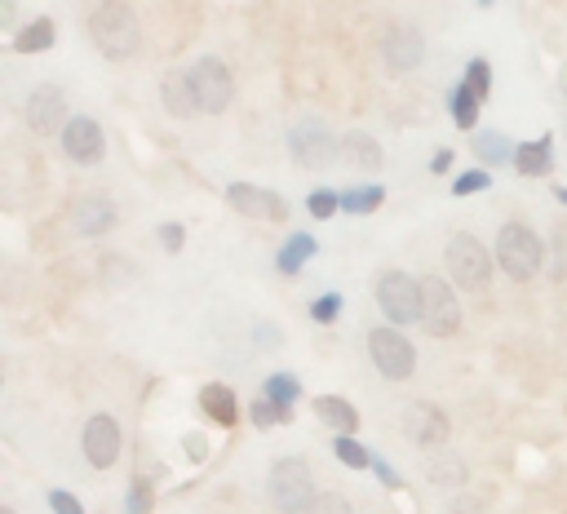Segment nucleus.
Here are the masks:
<instances>
[{"instance_id":"f257e3e1","label":"nucleus","mask_w":567,"mask_h":514,"mask_svg":"<svg viewBox=\"0 0 567 514\" xmlns=\"http://www.w3.org/2000/svg\"><path fill=\"white\" fill-rule=\"evenodd\" d=\"M89 40L98 45L102 58L125 63V58H133L138 54V45H142L138 14H133L125 0H102L94 14H89Z\"/></svg>"},{"instance_id":"f03ea898","label":"nucleus","mask_w":567,"mask_h":514,"mask_svg":"<svg viewBox=\"0 0 567 514\" xmlns=\"http://www.w3.org/2000/svg\"><path fill=\"white\" fill-rule=\"evenodd\" d=\"M266 497L280 514H306L315 506V475L302 457H280L266 475Z\"/></svg>"},{"instance_id":"7ed1b4c3","label":"nucleus","mask_w":567,"mask_h":514,"mask_svg":"<svg viewBox=\"0 0 567 514\" xmlns=\"http://www.w3.org/2000/svg\"><path fill=\"white\" fill-rule=\"evenodd\" d=\"M497 262H501V271L510 275V280L528 284L532 275L541 271V262H545L541 235H536L532 226H523V222H505L501 235H497Z\"/></svg>"},{"instance_id":"20e7f679","label":"nucleus","mask_w":567,"mask_h":514,"mask_svg":"<svg viewBox=\"0 0 567 514\" xmlns=\"http://www.w3.org/2000/svg\"><path fill=\"white\" fill-rule=\"evenodd\" d=\"M288 151H293V160H297V169H333L337 156H342V142L333 138V129L324 125V120H315V116H306V120H297L293 133H288Z\"/></svg>"},{"instance_id":"39448f33","label":"nucleus","mask_w":567,"mask_h":514,"mask_svg":"<svg viewBox=\"0 0 567 514\" xmlns=\"http://www.w3.org/2000/svg\"><path fill=\"white\" fill-rule=\"evenodd\" d=\"M443 257H448L452 284H461V289H470V293L488 289V280H492V253L483 249L474 235H466V231L452 235L448 249H443Z\"/></svg>"},{"instance_id":"423d86ee","label":"nucleus","mask_w":567,"mask_h":514,"mask_svg":"<svg viewBox=\"0 0 567 514\" xmlns=\"http://www.w3.org/2000/svg\"><path fill=\"white\" fill-rule=\"evenodd\" d=\"M421 324H426L430 337L461 333V302H457V293H452V284L439 280V275H426V280H421Z\"/></svg>"},{"instance_id":"0eeeda50","label":"nucleus","mask_w":567,"mask_h":514,"mask_svg":"<svg viewBox=\"0 0 567 514\" xmlns=\"http://www.w3.org/2000/svg\"><path fill=\"white\" fill-rule=\"evenodd\" d=\"M377 306L390 324L421 320V280H412L408 271H381L377 275Z\"/></svg>"},{"instance_id":"6e6552de","label":"nucleus","mask_w":567,"mask_h":514,"mask_svg":"<svg viewBox=\"0 0 567 514\" xmlns=\"http://www.w3.org/2000/svg\"><path fill=\"white\" fill-rule=\"evenodd\" d=\"M368 355H373L377 373L386 377V382H408L412 368H417V351H412V342L390 324L368 333Z\"/></svg>"},{"instance_id":"1a4fd4ad","label":"nucleus","mask_w":567,"mask_h":514,"mask_svg":"<svg viewBox=\"0 0 567 514\" xmlns=\"http://www.w3.org/2000/svg\"><path fill=\"white\" fill-rule=\"evenodd\" d=\"M191 85H195V98H200V111H209V116L226 111L231 107V98H235L231 67H226L222 58H213V54L191 67Z\"/></svg>"},{"instance_id":"9d476101","label":"nucleus","mask_w":567,"mask_h":514,"mask_svg":"<svg viewBox=\"0 0 567 514\" xmlns=\"http://www.w3.org/2000/svg\"><path fill=\"white\" fill-rule=\"evenodd\" d=\"M226 200H231V209L244 213L249 222H288L284 195L253 187V182H231V187H226Z\"/></svg>"},{"instance_id":"9b49d317","label":"nucleus","mask_w":567,"mask_h":514,"mask_svg":"<svg viewBox=\"0 0 567 514\" xmlns=\"http://www.w3.org/2000/svg\"><path fill=\"white\" fill-rule=\"evenodd\" d=\"M404 435H408V444H417V448H443L452 439V421L439 413L435 404H408V413H404Z\"/></svg>"},{"instance_id":"f8f14e48","label":"nucleus","mask_w":567,"mask_h":514,"mask_svg":"<svg viewBox=\"0 0 567 514\" xmlns=\"http://www.w3.org/2000/svg\"><path fill=\"white\" fill-rule=\"evenodd\" d=\"M63 151L71 164H98L107 142H102V129L94 116H71L67 129H63Z\"/></svg>"},{"instance_id":"ddd939ff","label":"nucleus","mask_w":567,"mask_h":514,"mask_svg":"<svg viewBox=\"0 0 567 514\" xmlns=\"http://www.w3.org/2000/svg\"><path fill=\"white\" fill-rule=\"evenodd\" d=\"M85 457H89V466H98V470L116 466V457H120V421L116 417L98 413L85 421Z\"/></svg>"},{"instance_id":"4468645a","label":"nucleus","mask_w":567,"mask_h":514,"mask_svg":"<svg viewBox=\"0 0 567 514\" xmlns=\"http://www.w3.org/2000/svg\"><path fill=\"white\" fill-rule=\"evenodd\" d=\"M67 116V98L58 85H40L32 98H27V129L32 133H54V129H67L63 125Z\"/></svg>"},{"instance_id":"2eb2a0df","label":"nucleus","mask_w":567,"mask_h":514,"mask_svg":"<svg viewBox=\"0 0 567 514\" xmlns=\"http://www.w3.org/2000/svg\"><path fill=\"white\" fill-rule=\"evenodd\" d=\"M421 58H426V36L417 32V27L399 23L386 32V63L395 71H417Z\"/></svg>"},{"instance_id":"dca6fc26","label":"nucleus","mask_w":567,"mask_h":514,"mask_svg":"<svg viewBox=\"0 0 567 514\" xmlns=\"http://www.w3.org/2000/svg\"><path fill=\"white\" fill-rule=\"evenodd\" d=\"M160 98H164V111L178 120H191L200 111V98H195V85H191V71H169L160 80Z\"/></svg>"},{"instance_id":"f3484780","label":"nucleus","mask_w":567,"mask_h":514,"mask_svg":"<svg viewBox=\"0 0 567 514\" xmlns=\"http://www.w3.org/2000/svg\"><path fill=\"white\" fill-rule=\"evenodd\" d=\"M116 226V204L102 200V195H89L71 209V231L76 235H107Z\"/></svg>"},{"instance_id":"a211bd4d","label":"nucleus","mask_w":567,"mask_h":514,"mask_svg":"<svg viewBox=\"0 0 567 514\" xmlns=\"http://www.w3.org/2000/svg\"><path fill=\"white\" fill-rule=\"evenodd\" d=\"M315 417L324 421V426H333L337 435H355V430H359L355 404H346L342 395H319V399H315Z\"/></svg>"},{"instance_id":"6ab92c4d","label":"nucleus","mask_w":567,"mask_h":514,"mask_svg":"<svg viewBox=\"0 0 567 514\" xmlns=\"http://www.w3.org/2000/svg\"><path fill=\"white\" fill-rule=\"evenodd\" d=\"M342 151H346L350 164H359V169H381V164H386V156H381V147H377V138H368V133H359V129H350L346 138H342Z\"/></svg>"},{"instance_id":"aec40b11","label":"nucleus","mask_w":567,"mask_h":514,"mask_svg":"<svg viewBox=\"0 0 567 514\" xmlns=\"http://www.w3.org/2000/svg\"><path fill=\"white\" fill-rule=\"evenodd\" d=\"M200 404H204V413L218 421V426H235V417H240V408H235V395H231L226 386H204Z\"/></svg>"},{"instance_id":"412c9836","label":"nucleus","mask_w":567,"mask_h":514,"mask_svg":"<svg viewBox=\"0 0 567 514\" xmlns=\"http://www.w3.org/2000/svg\"><path fill=\"white\" fill-rule=\"evenodd\" d=\"M14 49L18 54H45V49H54V23H49V18H36L32 27H23V32L14 36Z\"/></svg>"},{"instance_id":"4be33fe9","label":"nucleus","mask_w":567,"mask_h":514,"mask_svg":"<svg viewBox=\"0 0 567 514\" xmlns=\"http://www.w3.org/2000/svg\"><path fill=\"white\" fill-rule=\"evenodd\" d=\"M514 164H519L523 178H541V173H550V138L519 147V151H514Z\"/></svg>"},{"instance_id":"5701e85b","label":"nucleus","mask_w":567,"mask_h":514,"mask_svg":"<svg viewBox=\"0 0 567 514\" xmlns=\"http://www.w3.org/2000/svg\"><path fill=\"white\" fill-rule=\"evenodd\" d=\"M514 151L519 147H510V138H501V133H474V156L479 160L505 164V160H514Z\"/></svg>"},{"instance_id":"b1692460","label":"nucleus","mask_w":567,"mask_h":514,"mask_svg":"<svg viewBox=\"0 0 567 514\" xmlns=\"http://www.w3.org/2000/svg\"><path fill=\"white\" fill-rule=\"evenodd\" d=\"M426 479L430 483H443V488H452V483H466V461H461V457H435L426 466Z\"/></svg>"},{"instance_id":"393cba45","label":"nucleus","mask_w":567,"mask_h":514,"mask_svg":"<svg viewBox=\"0 0 567 514\" xmlns=\"http://www.w3.org/2000/svg\"><path fill=\"white\" fill-rule=\"evenodd\" d=\"M306 257H315V240H311V235H293V240H288V249L280 253V271H284V275L302 271Z\"/></svg>"},{"instance_id":"a878e982","label":"nucleus","mask_w":567,"mask_h":514,"mask_svg":"<svg viewBox=\"0 0 567 514\" xmlns=\"http://www.w3.org/2000/svg\"><path fill=\"white\" fill-rule=\"evenodd\" d=\"M452 120H457L461 129H474V120H479V94H474L470 85H461L457 94H452Z\"/></svg>"},{"instance_id":"bb28decb","label":"nucleus","mask_w":567,"mask_h":514,"mask_svg":"<svg viewBox=\"0 0 567 514\" xmlns=\"http://www.w3.org/2000/svg\"><path fill=\"white\" fill-rule=\"evenodd\" d=\"M266 399H275V404H284V408H293V399L302 395V382L297 377H288V373H275V377H266Z\"/></svg>"},{"instance_id":"cd10ccee","label":"nucleus","mask_w":567,"mask_h":514,"mask_svg":"<svg viewBox=\"0 0 567 514\" xmlns=\"http://www.w3.org/2000/svg\"><path fill=\"white\" fill-rule=\"evenodd\" d=\"M381 200H386V187H359V191L342 195V209L346 213H373Z\"/></svg>"},{"instance_id":"c85d7f7f","label":"nucleus","mask_w":567,"mask_h":514,"mask_svg":"<svg viewBox=\"0 0 567 514\" xmlns=\"http://www.w3.org/2000/svg\"><path fill=\"white\" fill-rule=\"evenodd\" d=\"M333 452H337V457H342V461H346V466H350V470H364V466H373V457H368V452H364V448H359V444H355V439H350V435H337V444H333Z\"/></svg>"},{"instance_id":"c756f323","label":"nucleus","mask_w":567,"mask_h":514,"mask_svg":"<svg viewBox=\"0 0 567 514\" xmlns=\"http://www.w3.org/2000/svg\"><path fill=\"white\" fill-rule=\"evenodd\" d=\"M288 417H293V408L275 404V399H257V404H253V421H257V426H275V421H288Z\"/></svg>"},{"instance_id":"7c9ffc66","label":"nucleus","mask_w":567,"mask_h":514,"mask_svg":"<svg viewBox=\"0 0 567 514\" xmlns=\"http://www.w3.org/2000/svg\"><path fill=\"white\" fill-rule=\"evenodd\" d=\"M306 514H355V510H350V501L342 497V492H319L315 506Z\"/></svg>"},{"instance_id":"2f4dec72","label":"nucleus","mask_w":567,"mask_h":514,"mask_svg":"<svg viewBox=\"0 0 567 514\" xmlns=\"http://www.w3.org/2000/svg\"><path fill=\"white\" fill-rule=\"evenodd\" d=\"M306 209H311V213H315V218H319V222H324V218H333V213H337V209H342V200H337V195H333V191H315V195H311V200H306Z\"/></svg>"},{"instance_id":"473e14b6","label":"nucleus","mask_w":567,"mask_h":514,"mask_svg":"<svg viewBox=\"0 0 567 514\" xmlns=\"http://www.w3.org/2000/svg\"><path fill=\"white\" fill-rule=\"evenodd\" d=\"M466 85L474 89V94H488V85H492V71H488V63H483V58H474L470 63V71H466Z\"/></svg>"},{"instance_id":"72a5a7b5","label":"nucleus","mask_w":567,"mask_h":514,"mask_svg":"<svg viewBox=\"0 0 567 514\" xmlns=\"http://www.w3.org/2000/svg\"><path fill=\"white\" fill-rule=\"evenodd\" d=\"M483 187H488V173H479V169H474V173H461V178L452 182V191H457V195H479Z\"/></svg>"},{"instance_id":"f704fd0d","label":"nucleus","mask_w":567,"mask_h":514,"mask_svg":"<svg viewBox=\"0 0 567 514\" xmlns=\"http://www.w3.org/2000/svg\"><path fill=\"white\" fill-rule=\"evenodd\" d=\"M337 311H342V297L337 293H328V297H319V302L311 306V315L319 324H328V320H337Z\"/></svg>"},{"instance_id":"c9c22d12","label":"nucleus","mask_w":567,"mask_h":514,"mask_svg":"<svg viewBox=\"0 0 567 514\" xmlns=\"http://www.w3.org/2000/svg\"><path fill=\"white\" fill-rule=\"evenodd\" d=\"M49 506H54V514H85V506H80L71 492H63V488H54L49 492Z\"/></svg>"},{"instance_id":"e433bc0d","label":"nucleus","mask_w":567,"mask_h":514,"mask_svg":"<svg viewBox=\"0 0 567 514\" xmlns=\"http://www.w3.org/2000/svg\"><path fill=\"white\" fill-rule=\"evenodd\" d=\"M151 510V488L147 483H133L129 488V514H147Z\"/></svg>"},{"instance_id":"4c0bfd02","label":"nucleus","mask_w":567,"mask_h":514,"mask_svg":"<svg viewBox=\"0 0 567 514\" xmlns=\"http://www.w3.org/2000/svg\"><path fill=\"white\" fill-rule=\"evenodd\" d=\"M160 244H164V249H169V253H178L182 249V244H187V231H182V226H160Z\"/></svg>"},{"instance_id":"58836bf2","label":"nucleus","mask_w":567,"mask_h":514,"mask_svg":"<svg viewBox=\"0 0 567 514\" xmlns=\"http://www.w3.org/2000/svg\"><path fill=\"white\" fill-rule=\"evenodd\" d=\"M0 23H14V0H0Z\"/></svg>"},{"instance_id":"ea45409f","label":"nucleus","mask_w":567,"mask_h":514,"mask_svg":"<svg viewBox=\"0 0 567 514\" xmlns=\"http://www.w3.org/2000/svg\"><path fill=\"white\" fill-rule=\"evenodd\" d=\"M0 514H18V510L14 506H0Z\"/></svg>"}]
</instances>
